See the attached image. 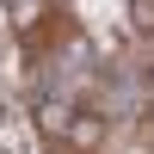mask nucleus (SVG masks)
<instances>
[{
  "label": "nucleus",
  "mask_w": 154,
  "mask_h": 154,
  "mask_svg": "<svg viewBox=\"0 0 154 154\" xmlns=\"http://www.w3.org/2000/svg\"><path fill=\"white\" fill-rule=\"evenodd\" d=\"M49 154H74V148H68V142H49Z\"/></svg>",
  "instance_id": "nucleus-1"
}]
</instances>
